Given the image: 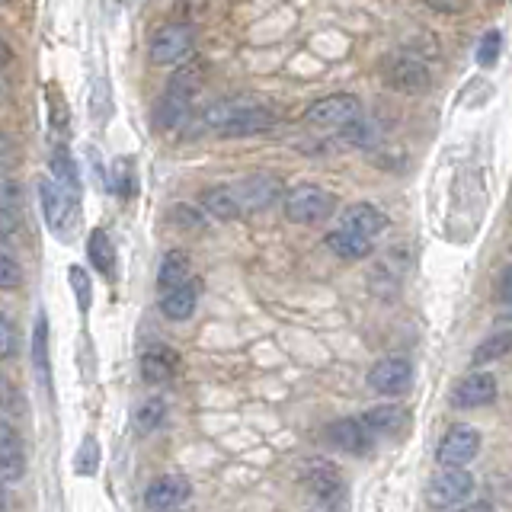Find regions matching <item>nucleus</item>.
Returning a JSON list of instances; mask_svg holds the SVG:
<instances>
[{
  "mask_svg": "<svg viewBox=\"0 0 512 512\" xmlns=\"http://www.w3.org/2000/svg\"><path fill=\"white\" fill-rule=\"evenodd\" d=\"M202 125L221 138H250L272 132L279 125V116L272 109L247 100V96H228V100H215L205 106Z\"/></svg>",
  "mask_w": 512,
  "mask_h": 512,
  "instance_id": "nucleus-1",
  "label": "nucleus"
},
{
  "mask_svg": "<svg viewBox=\"0 0 512 512\" xmlns=\"http://www.w3.org/2000/svg\"><path fill=\"white\" fill-rule=\"evenodd\" d=\"M202 84H205V61H199V58L180 61V68L170 74L167 90L160 93V100L154 106L157 128L173 132V128H180L183 122H189L192 103H196V93L202 90Z\"/></svg>",
  "mask_w": 512,
  "mask_h": 512,
  "instance_id": "nucleus-2",
  "label": "nucleus"
},
{
  "mask_svg": "<svg viewBox=\"0 0 512 512\" xmlns=\"http://www.w3.org/2000/svg\"><path fill=\"white\" fill-rule=\"evenodd\" d=\"M285 215L298 221V224H320L333 218L336 212V196L324 186H314V183H301V186H292L285 192Z\"/></svg>",
  "mask_w": 512,
  "mask_h": 512,
  "instance_id": "nucleus-3",
  "label": "nucleus"
},
{
  "mask_svg": "<svg viewBox=\"0 0 512 512\" xmlns=\"http://www.w3.org/2000/svg\"><path fill=\"white\" fill-rule=\"evenodd\" d=\"M474 493V477L468 468H442L429 477L426 484V503L432 509H452L464 506Z\"/></svg>",
  "mask_w": 512,
  "mask_h": 512,
  "instance_id": "nucleus-4",
  "label": "nucleus"
},
{
  "mask_svg": "<svg viewBox=\"0 0 512 512\" xmlns=\"http://www.w3.org/2000/svg\"><path fill=\"white\" fill-rule=\"evenodd\" d=\"M192 45H196V29L189 23H167L160 26L151 36V61L167 68V64H180L192 55Z\"/></svg>",
  "mask_w": 512,
  "mask_h": 512,
  "instance_id": "nucleus-5",
  "label": "nucleus"
},
{
  "mask_svg": "<svg viewBox=\"0 0 512 512\" xmlns=\"http://www.w3.org/2000/svg\"><path fill=\"white\" fill-rule=\"evenodd\" d=\"M234 189H237V199H240V208H244V212H269V208L282 202L288 192L276 173L244 176L240 183H234Z\"/></svg>",
  "mask_w": 512,
  "mask_h": 512,
  "instance_id": "nucleus-6",
  "label": "nucleus"
},
{
  "mask_svg": "<svg viewBox=\"0 0 512 512\" xmlns=\"http://www.w3.org/2000/svg\"><path fill=\"white\" fill-rule=\"evenodd\" d=\"M359 116H362V103L356 100V96L333 93V96H324V100L311 103L308 112H304V122H311L317 128H336V132H340L343 125H349Z\"/></svg>",
  "mask_w": 512,
  "mask_h": 512,
  "instance_id": "nucleus-7",
  "label": "nucleus"
},
{
  "mask_svg": "<svg viewBox=\"0 0 512 512\" xmlns=\"http://www.w3.org/2000/svg\"><path fill=\"white\" fill-rule=\"evenodd\" d=\"M477 452H480V432L468 423H455L442 436L436 448V461L442 468H464V464L477 458Z\"/></svg>",
  "mask_w": 512,
  "mask_h": 512,
  "instance_id": "nucleus-8",
  "label": "nucleus"
},
{
  "mask_svg": "<svg viewBox=\"0 0 512 512\" xmlns=\"http://www.w3.org/2000/svg\"><path fill=\"white\" fill-rule=\"evenodd\" d=\"M39 205H42V218H45L48 231L52 234L68 231V224L74 218V208H77V199L68 189L55 180H42L39 183Z\"/></svg>",
  "mask_w": 512,
  "mask_h": 512,
  "instance_id": "nucleus-9",
  "label": "nucleus"
},
{
  "mask_svg": "<svg viewBox=\"0 0 512 512\" xmlns=\"http://www.w3.org/2000/svg\"><path fill=\"white\" fill-rule=\"evenodd\" d=\"M368 384H372V391H378L384 397L407 394L410 384H413V365L407 359H400V356L381 359L372 372H368Z\"/></svg>",
  "mask_w": 512,
  "mask_h": 512,
  "instance_id": "nucleus-10",
  "label": "nucleus"
},
{
  "mask_svg": "<svg viewBox=\"0 0 512 512\" xmlns=\"http://www.w3.org/2000/svg\"><path fill=\"white\" fill-rule=\"evenodd\" d=\"M26 474V448L20 429L10 423L7 413H0V480H20Z\"/></svg>",
  "mask_w": 512,
  "mask_h": 512,
  "instance_id": "nucleus-11",
  "label": "nucleus"
},
{
  "mask_svg": "<svg viewBox=\"0 0 512 512\" xmlns=\"http://www.w3.org/2000/svg\"><path fill=\"white\" fill-rule=\"evenodd\" d=\"M304 480H308V490L317 496L320 503L330 506V509H340V496H343V477L340 471L333 468L330 461L317 458V461H308V468H304Z\"/></svg>",
  "mask_w": 512,
  "mask_h": 512,
  "instance_id": "nucleus-12",
  "label": "nucleus"
},
{
  "mask_svg": "<svg viewBox=\"0 0 512 512\" xmlns=\"http://www.w3.org/2000/svg\"><path fill=\"white\" fill-rule=\"evenodd\" d=\"M189 493H192V487H189L186 477L164 474L144 490V506H148L151 512H170V509H180L189 500Z\"/></svg>",
  "mask_w": 512,
  "mask_h": 512,
  "instance_id": "nucleus-13",
  "label": "nucleus"
},
{
  "mask_svg": "<svg viewBox=\"0 0 512 512\" xmlns=\"http://www.w3.org/2000/svg\"><path fill=\"white\" fill-rule=\"evenodd\" d=\"M388 87L397 90V93H423L429 90V68L420 61V58H413V55H400L391 61V68H388Z\"/></svg>",
  "mask_w": 512,
  "mask_h": 512,
  "instance_id": "nucleus-14",
  "label": "nucleus"
},
{
  "mask_svg": "<svg viewBox=\"0 0 512 512\" xmlns=\"http://www.w3.org/2000/svg\"><path fill=\"white\" fill-rule=\"evenodd\" d=\"M493 397H496V378L490 372H474L455 384L452 404L458 410H471V407H487Z\"/></svg>",
  "mask_w": 512,
  "mask_h": 512,
  "instance_id": "nucleus-15",
  "label": "nucleus"
},
{
  "mask_svg": "<svg viewBox=\"0 0 512 512\" xmlns=\"http://www.w3.org/2000/svg\"><path fill=\"white\" fill-rule=\"evenodd\" d=\"M336 228H346L352 234H362L368 240H375L378 234H384V228H388V218H384V212H378L375 205H368V202H356V205H349L340 224Z\"/></svg>",
  "mask_w": 512,
  "mask_h": 512,
  "instance_id": "nucleus-16",
  "label": "nucleus"
},
{
  "mask_svg": "<svg viewBox=\"0 0 512 512\" xmlns=\"http://www.w3.org/2000/svg\"><path fill=\"white\" fill-rule=\"evenodd\" d=\"M199 308V282L189 279L183 285L170 288V292H160V314H164L167 320H189L192 314H196Z\"/></svg>",
  "mask_w": 512,
  "mask_h": 512,
  "instance_id": "nucleus-17",
  "label": "nucleus"
},
{
  "mask_svg": "<svg viewBox=\"0 0 512 512\" xmlns=\"http://www.w3.org/2000/svg\"><path fill=\"white\" fill-rule=\"evenodd\" d=\"M23 224V186L0 173V234H16Z\"/></svg>",
  "mask_w": 512,
  "mask_h": 512,
  "instance_id": "nucleus-18",
  "label": "nucleus"
},
{
  "mask_svg": "<svg viewBox=\"0 0 512 512\" xmlns=\"http://www.w3.org/2000/svg\"><path fill=\"white\" fill-rule=\"evenodd\" d=\"M48 167H52V180L61 183L80 202V170H77V160H74L68 144H64V138L52 141V151H48Z\"/></svg>",
  "mask_w": 512,
  "mask_h": 512,
  "instance_id": "nucleus-19",
  "label": "nucleus"
},
{
  "mask_svg": "<svg viewBox=\"0 0 512 512\" xmlns=\"http://www.w3.org/2000/svg\"><path fill=\"white\" fill-rule=\"evenodd\" d=\"M176 368H180V356L170 346H151L141 352V378L148 384H167Z\"/></svg>",
  "mask_w": 512,
  "mask_h": 512,
  "instance_id": "nucleus-20",
  "label": "nucleus"
},
{
  "mask_svg": "<svg viewBox=\"0 0 512 512\" xmlns=\"http://www.w3.org/2000/svg\"><path fill=\"white\" fill-rule=\"evenodd\" d=\"M199 205H202L212 218H218V221H234V218L244 215V208H240V199H237V189H234L231 183H221V186H208V189H202Z\"/></svg>",
  "mask_w": 512,
  "mask_h": 512,
  "instance_id": "nucleus-21",
  "label": "nucleus"
},
{
  "mask_svg": "<svg viewBox=\"0 0 512 512\" xmlns=\"http://www.w3.org/2000/svg\"><path fill=\"white\" fill-rule=\"evenodd\" d=\"M362 426L372 432V436H394L407 426V410H400L394 404H381L362 413Z\"/></svg>",
  "mask_w": 512,
  "mask_h": 512,
  "instance_id": "nucleus-22",
  "label": "nucleus"
},
{
  "mask_svg": "<svg viewBox=\"0 0 512 512\" xmlns=\"http://www.w3.org/2000/svg\"><path fill=\"white\" fill-rule=\"evenodd\" d=\"M87 256H90V263H93L96 272H100V276L116 279V247H112V237L103 228L90 231V237H87Z\"/></svg>",
  "mask_w": 512,
  "mask_h": 512,
  "instance_id": "nucleus-23",
  "label": "nucleus"
},
{
  "mask_svg": "<svg viewBox=\"0 0 512 512\" xmlns=\"http://www.w3.org/2000/svg\"><path fill=\"white\" fill-rule=\"evenodd\" d=\"M327 247L336 256H343V260H365V256L375 250V240H368L362 234H352L346 228H333L327 234Z\"/></svg>",
  "mask_w": 512,
  "mask_h": 512,
  "instance_id": "nucleus-24",
  "label": "nucleus"
},
{
  "mask_svg": "<svg viewBox=\"0 0 512 512\" xmlns=\"http://www.w3.org/2000/svg\"><path fill=\"white\" fill-rule=\"evenodd\" d=\"M192 279V266H189V256L183 250H170L164 253V260H160V269H157V288L160 292H170V288L183 285Z\"/></svg>",
  "mask_w": 512,
  "mask_h": 512,
  "instance_id": "nucleus-25",
  "label": "nucleus"
},
{
  "mask_svg": "<svg viewBox=\"0 0 512 512\" xmlns=\"http://www.w3.org/2000/svg\"><path fill=\"white\" fill-rule=\"evenodd\" d=\"M365 436H368V429L362 426V420H336L327 426V439L333 448H340V452H362Z\"/></svg>",
  "mask_w": 512,
  "mask_h": 512,
  "instance_id": "nucleus-26",
  "label": "nucleus"
},
{
  "mask_svg": "<svg viewBox=\"0 0 512 512\" xmlns=\"http://www.w3.org/2000/svg\"><path fill=\"white\" fill-rule=\"evenodd\" d=\"M32 368H36V375L45 388H52V359H48V320H45V314H39L36 324H32Z\"/></svg>",
  "mask_w": 512,
  "mask_h": 512,
  "instance_id": "nucleus-27",
  "label": "nucleus"
},
{
  "mask_svg": "<svg viewBox=\"0 0 512 512\" xmlns=\"http://www.w3.org/2000/svg\"><path fill=\"white\" fill-rule=\"evenodd\" d=\"M135 160L132 157H116L109 167V192H116L119 199H132L135 196Z\"/></svg>",
  "mask_w": 512,
  "mask_h": 512,
  "instance_id": "nucleus-28",
  "label": "nucleus"
},
{
  "mask_svg": "<svg viewBox=\"0 0 512 512\" xmlns=\"http://www.w3.org/2000/svg\"><path fill=\"white\" fill-rule=\"evenodd\" d=\"M509 352H512V330H500V333L487 336V340L474 349L471 362L480 368V365H490V362H496V359L509 356Z\"/></svg>",
  "mask_w": 512,
  "mask_h": 512,
  "instance_id": "nucleus-29",
  "label": "nucleus"
},
{
  "mask_svg": "<svg viewBox=\"0 0 512 512\" xmlns=\"http://www.w3.org/2000/svg\"><path fill=\"white\" fill-rule=\"evenodd\" d=\"M167 420V400L164 397H148L144 404H138V410H135V429L138 432H154V429H160V423Z\"/></svg>",
  "mask_w": 512,
  "mask_h": 512,
  "instance_id": "nucleus-30",
  "label": "nucleus"
},
{
  "mask_svg": "<svg viewBox=\"0 0 512 512\" xmlns=\"http://www.w3.org/2000/svg\"><path fill=\"white\" fill-rule=\"evenodd\" d=\"M23 285V266L7 247V234H0V292H13Z\"/></svg>",
  "mask_w": 512,
  "mask_h": 512,
  "instance_id": "nucleus-31",
  "label": "nucleus"
},
{
  "mask_svg": "<svg viewBox=\"0 0 512 512\" xmlns=\"http://www.w3.org/2000/svg\"><path fill=\"white\" fill-rule=\"evenodd\" d=\"M48 122H52V128H55L61 138L68 135L71 112H68V103H64V96H61V90L55 84L48 87Z\"/></svg>",
  "mask_w": 512,
  "mask_h": 512,
  "instance_id": "nucleus-32",
  "label": "nucleus"
},
{
  "mask_svg": "<svg viewBox=\"0 0 512 512\" xmlns=\"http://www.w3.org/2000/svg\"><path fill=\"white\" fill-rule=\"evenodd\" d=\"M68 282H71V292L80 304V311H90V304H93V282L87 276V269L84 266H71L68 269Z\"/></svg>",
  "mask_w": 512,
  "mask_h": 512,
  "instance_id": "nucleus-33",
  "label": "nucleus"
},
{
  "mask_svg": "<svg viewBox=\"0 0 512 512\" xmlns=\"http://www.w3.org/2000/svg\"><path fill=\"white\" fill-rule=\"evenodd\" d=\"M340 138L349 141V144H356V148H368V144H375L378 132H375V125L368 122V119H352L349 125L340 128Z\"/></svg>",
  "mask_w": 512,
  "mask_h": 512,
  "instance_id": "nucleus-34",
  "label": "nucleus"
},
{
  "mask_svg": "<svg viewBox=\"0 0 512 512\" xmlns=\"http://www.w3.org/2000/svg\"><path fill=\"white\" fill-rule=\"evenodd\" d=\"M500 52H503V32L500 29L484 32V39L477 45V64L480 68H493V64L500 61Z\"/></svg>",
  "mask_w": 512,
  "mask_h": 512,
  "instance_id": "nucleus-35",
  "label": "nucleus"
},
{
  "mask_svg": "<svg viewBox=\"0 0 512 512\" xmlns=\"http://www.w3.org/2000/svg\"><path fill=\"white\" fill-rule=\"evenodd\" d=\"M0 413H7V416L23 413V394L7 375H0Z\"/></svg>",
  "mask_w": 512,
  "mask_h": 512,
  "instance_id": "nucleus-36",
  "label": "nucleus"
},
{
  "mask_svg": "<svg viewBox=\"0 0 512 512\" xmlns=\"http://www.w3.org/2000/svg\"><path fill=\"white\" fill-rule=\"evenodd\" d=\"M109 116H112L109 80H106V77H96V84H93V119H96V122H106Z\"/></svg>",
  "mask_w": 512,
  "mask_h": 512,
  "instance_id": "nucleus-37",
  "label": "nucleus"
},
{
  "mask_svg": "<svg viewBox=\"0 0 512 512\" xmlns=\"http://www.w3.org/2000/svg\"><path fill=\"white\" fill-rule=\"evenodd\" d=\"M16 346H20V340H16L13 320L4 311H0V359H13L16 356Z\"/></svg>",
  "mask_w": 512,
  "mask_h": 512,
  "instance_id": "nucleus-38",
  "label": "nucleus"
},
{
  "mask_svg": "<svg viewBox=\"0 0 512 512\" xmlns=\"http://www.w3.org/2000/svg\"><path fill=\"white\" fill-rule=\"evenodd\" d=\"M93 464H96V442L87 439L84 448H80V455H77V471H80V474H90V471H93Z\"/></svg>",
  "mask_w": 512,
  "mask_h": 512,
  "instance_id": "nucleus-39",
  "label": "nucleus"
},
{
  "mask_svg": "<svg viewBox=\"0 0 512 512\" xmlns=\"http://www.w3.org/2000/svg\"><path fill=\"white\" fill-rule=\"evenodd\" d=\"M13 160H16V141L7 132H0V170L13 167Z\"/></svg>",
  "mask_w": 512,
  "mask_h": 512,
  "instance_id": "nucleus-40",
  "label": "nucleus"
},
{
  "mask_svg": "<svg viewBox=\"0 0 512 512\" xmlns=\"http://www.w3.org/2000/svg\"><path fill=\"white\" fill-rule=\"evenodd\" d=\"M496 298L503 304H512V266H506L500 272V279H496Z\"/></svg>",
  "mask_w": 512,
  "mask_h": 512,
  "instance_id": "nucleus-41",
  "label": "nucleus"
},
{
  "mask_svg": "<svg viewBox=\"0 0 512 512\" xmlns=\"http://www.w3.org/2000/svg\"><path fill=\"white\" fill-rule=\"evenodd\" d=\"M10 64H13V48L4 39H0V71L10 68Z\"/></svg>",
  "mask_w": 512,
  "mask_h": 512,
  "instance_id": "nucleus-42",
  "label": "nucleus"
},
{
  "mask_svg": "<svg viewBox=\"0 0 512 512\" xmlns=\"http://www.w3.org/2000/svg\"><path fill=\"white\" fill-rule=\"evenodd\" d=\"M458 512H493V506L487 500H477V503H468V506H461Z\"/></svg>",
  "mask_w": 512,
  "mask_h": 512,
  "instance_id": "nucleus-43",
  "label": "nucleus"
},
{
  "mask_svg": "<svg viewBox=\"0 0 512 512\" xmlns=\"http://www.w3.org/2000/svg\"><path fill=\"white\" fill-rule=\"evenodd\" d=\"M7 509V487H4V480H0V512Z\"/></svg>",
  "mask_w": 512,
  "mask_h": 512,
  "instance_id": "nucleus-44",
  "label": "nucleus"
},
{
  "mask_svg": "<svg viewBox=\"0 0 512 512\" xmlns=\"http://www.w3.org/2000/svg\"><path fill=\"white\" fill-rule=\"evenodd\" d=\"M0 4H10V0H0Z\"/></svg>",
  "mask_w": 512,
  "mask_h": 512,
  "instance_id": "nucleus-45",
  "label": "nucleus"
},
{
  "mask_svg": "<svg viewBox=\"0 0 512 512\" xmlns=\"http://www.w3.org/2000/svg\"><path fill=\"white\" fill-rule=\"evenodd\" d=\"M509 250H512V247H509Z\"/></svg>",
  "mask_w": 512,
  "mask_h": 512,
  "instance_id": "nucleus-46",
  "label": "nucleus"
}]
</instances>
